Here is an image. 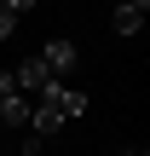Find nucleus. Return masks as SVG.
<instances>
[{
    "label": "nucleus",
    "mask_w": 150,
    "mask_h": 156,
    "mask_svg": "<svg viewBox=\"0 0 150 156\" xmlns=\"http://www.w3.org/2000/svg\"><path fill=\"white\" fill-rule=\"evenodd\" d=\"M87 104H92V98H87L81 87H64V81L40 87V93H35V104H29V127H23V151L35 156L40 145H46V139H52V133H58V127H69L75 116H87Z\"/></svg>",
    "instance_id": "1"
},
{
    "label": "nucleus",
    "mask_w": 150,
    "mask_h": 156,
    "mask_svg": "<svg viewBox=\"0 0 150 156\" xmlns=\"http://www.w3.org/2000/svg\"><path fill=\"white\" fill-rule=\"evenodd\" d=\"M75 58H81V46H75L69 35L46 41V52H40V69H46V81H64V75L75 69Z\"/></svg>",
    "instance_id": "2"
},
{
    "label": "nucleus",
    "mask_w": 150,
    "mask_h": 156,
    "mask_svg": "<svg viewBox=\"0 0 150 156\" xmlns=\"http://www.w3.org/2000/svg\"><path fill=\"white\" fill-rule=\"evenodd\" d=\"M145 17H150L145 0H121V6L110 12V29H116V35H139V29H145Z\"/></svg>",
    "instance_id": "3"
},
{
    "label": "nucleus",
    "mask_w": 150,
    "mask_h": 156,
    "mask_svg": "<svg viewBox=\"0 0 150 156\" xmlns=\"http://www.w3.org/2000/svg\"><path fill=\"white\" fill-rule=\"evenodd\" d=\"M29 6H35V0H0V41H6V35L17 29V17H23Z\"/></svg>",
    "instance_id": "4"
}]
</instances>
